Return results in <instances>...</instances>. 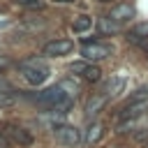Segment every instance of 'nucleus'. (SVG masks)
<instances>
[{"mask_svg":"<svg viewBox=\"0 0 148 148\" xmlns=\"http://www.w3.org/2000/svg\"><path fill=\"white\" fill-rule=\"evenodd\" d=\"M16 5H21V7H28V9H37V7H42V0H14Z\"/></svg>","mask_w":148,"mask_h":148,"instance_id":"obj_15","label":"nucleus"},{"mask_svg":"<svg viewBox=\"0 0 148 148\" xmlns=\"http://www.w3.org/2000/svg\"><path fill=\"white\" fill-rule=\"evenodd\" d=\"M92 28V18L88 16V14H81V16H76L74 21H72V30L74 32H86V30H90Z\"/></svg>","mask_w":148,"mask_h":148,"instance_id":"obj_13","label":"nucleus"},{"mask_svg":"<svg viewBox=\"0 0 148 148\" xmlns=\"http://www.w3.org/2000/svg\"><path fill=\"white\" fill-rule=\"evenodd\" d=\"M5 67H7V60H5V58H0V72H2Z\"/></svg>","mask_w":148,"mask_h":148,"instance_id":"obj_16","label":"nucleus"},{"mask_svg":"<svg viewBox=\"0 0 148 148\" xmlns=\"http://www.w3.org/2000/svg\"><path fill=\"white\" fill-rule=\"evenodd\" d=\"M97 2H111V0H97Z\"/></svg>","mask_w":148,"mask_h":148,"instance_id":"obj_18","label":"nucleus"},{"mask_svg":"<svg viewBox=\"0 0 148 148\" xmlns=\"http://www.w3.org/2000/svg\"><path fill=\"white\" fill-rule=\"evenodd\" d=\"M69 72L79 74V76H81L83 81H88V83H97V81L102 79V69H99L97 65H90L88 60L72 62V65H69Z\"/></svg>","mask_w":148,"mask_h":148,"instance_id":"obj_5","label":"nucleus"},{"mask_svg":"<svg viewBox=\"0 0 148 148\" xmlns=\"http://www.w3.org/2000/svg\"><path fill=\"white\" fill-rule=\"evenodd\" d=\"M113 53V46L111 44H104V42H86V44H81V56H83V60H88V62H92V60H104V58H109Z\"/></svg>","mask_w":148,"mask_h":148,"instance_id":"obj_2","label":"nucleus"},{"mask_svg":"<svg viewBox=\"0 0 148 148\" xmlns=\"http://www.w3.org/2000/svg\"><path fill=\"white\" fill-rule=\"evenodd\" d=\"M130 35H134V37H148V23H136L130 30Z\"/></svg>","mask_w":148,"mask_h":148,"instance_id":"obj_14","label":"nucleus"},{"mask_svg":"<svg viewBox=\"0 0 148 148\" xmlns=\"http://www.w3.org/2000/svg\"><path fill=\"white\" fill-rule=\"evenodd\" d=\"M134 16V7L130 5V2H120V5H116V7H111V12H109V18L111 21H116V23H125V21H130Z\"/></svg>","mask_w":148,"mask_h":148,"instance_id":"obj_9","label":"nucleus"},{"mask_svg":"<svg viewBox=\"0 0 148 148\" xmlns=\"http://www.w3.org/2000/svg\"><path fill=\"white\" fill-rule=\"evenodd\" d=\"M102 136H104V123H102V120H92V123L88 125V130H86L83 141H86L88 146H95Z\"/></svg>","mask_w":148,"mask_h":148,"instance_id":"obj_10","label":"nucleus"},{"mask_svg":"<svg viewBox=\"0 0 148 148\" xmlns=\"http://www.w3.org/2000/svg\"><path fill=\"white\" fill-rule=\"evenodd\" d=\"M125 88V79L123 76H111L106 83H104V88H102V95L109 99V97H116L120 90Z\"/></svg>","mask_w":148,"mask_h":148,"instance_id":"obj_11","label":"nucleus"},{"mask_svg":"<svg viewBox=\"0 0 148 148\" xmlns=\"http://www.w3.org/2000/svg\"><path fill=\"white\" fill-rule=\"evenodd\" d=\"M53 2H60L62 5V2H74V0H53Z\"/></svg>","mask_w":148,"mask_h":148,"instance_id":"obj_17","label":"nucleus"},{"mask_svg":"<svg viewBox=\"0 0 148 148\" xmlns=\"http://www.w3.org/2000/svg\"><path fill=\"white\" fill-rule=\"evenodd\" d=\"M106 106V97L102 95V92H92L88 99H86V106H83V113H86V118L90 120V118H95L102 109Z\"/></svg>","mask_w":148,"mask_h":148,"instance_id":"obj_8","label":"nucleus"},{"mask_svg":"<svg viewBox=\"0 0 148 148\" xmlns=\"http://www.w3.org/2000/svg\"><path fill=\"white\" fill-rule=\"evenodd\" d=\"M0 134H2V132H0Z\"/></svg>","mask_w":148,"mask_h":148,"instance_id":"obj_19","label":"nucleus"},{"mask_svg":"<svg viewBox=\"0 0 148 148\" xmlns=\"http://www.w3.org/2000/svg\"><path fill=\"white\" fill-rule=\"evenodd\" d=\"M97 28H99V32H102V35H113V32H118V30H120V23L111 21L109 16H102V18L97 21Z\"/></svg>","mask_w":148,"mask_h":148,"instance_id":"obj_12","label":"nucleus"},{"mask_svg":"<svg viewBox=\"0 0 148 148\" xmlns=\"http://www.w3.org/2000/svg\"><path fill=\"white\" fill-rule=\"evenodd\" d=\"M16 67H18L21 76H23L30 86H42V83H46V79H49V67H46V62L39 60V58L23 60V62H18Z\"/></svg>","mask_w":148,"mask_h":148,"instance_id":"obj_1","label":"nucleus"},{"mask_svg":"<svg viewBox=\"0 0 148 148\" xmlns=\"http://www.w3.org/2000/svg\"><path fill=\"white\" fill-rule=\"evenodd\" d=\"M53 136H56V141L60 143V146H65V148H76L79 143H81V134H79V130L74 127V125H56L53 127Z\"/></svg>","mask_w":148,"mask_h":148,"instance_id":"obj_3","label":"nucleus"},{"mask_svg":"<svg viewBox=\"0 0 148 148\" xmlns=\"http://www.w3.org/2000/svg\"><path fill=\"white\" fill-rule=\"evenodd\" d=\"M148 111V99H130L120 109V120H136Z\"/></svg>","mask_w":148,"mask_h":148,"instance_id":"obj_6","label":"nucleus"},{"mask_svg":"<svg viewBox=\"0 0 148 148\" xmlns=\"http://www.w3.org/2000/svg\"><path fill=\"white\" fill-rule=\"evenodd\" d=\"M72 49H74L72 39H51V42L44 44L42 53L44 56H51V58H60V56H67Z\"/></svg>","mask_w":148,"mask_h":148,"instance_id":"obj_7","label":"nucleus"},{"mask_svg":"<svg viewBox=\"0 0 148 148\" xmlns=\"http://www.w3.org/2000/svg\"><path fill=\"white\" fill-rule=\"evenodd\" d=\"M2 134H5V139H9L12 143H16V146H30L35 139H32V134H30V130H25V127H21V125H14V123H7L5 127H2Z\"/></svg>","mask_w":148,"mask_h":148,"instance_id":"obj_4","label":"nucleus"}]
</instances>
